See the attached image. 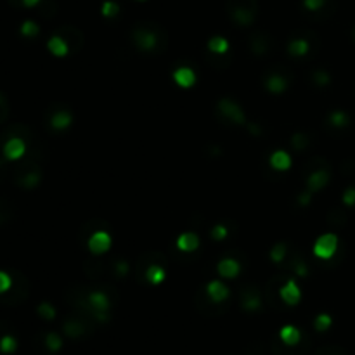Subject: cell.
<instances>
[{
  "mask_svg": "<svg viewBox=\"0 0 355 355\" xmlns=\"http://www.w3.org/2000/svg\"><path fill=\"white\" fill-rule=\"evenodd\" d=\"M336 248H338V237H336L335 234L328 233V234H322L316 241V244H314V253H316V256H319V258L328 260L336 253Z\"/></svg>",
  "mask_w": 355,
  "mask_h": 355,
  "instance_id": "obj_1",
  "label": "cell"
},
{
  "mask_svg": "<svg viewBox=\"0 0 355 355\" xmlns=\"http://www.w3.org/2000/svg\"><path fill=\"white\" fill-rule=\"evenodd\" d=\"M89 305L90 309H94V312H96L97 319H101V321H106V310L110 309V298H108L104 293L101 291H94L89 295Z\"/></svg>",
  "mask_w": 355,
  "mask_h": 355,
  "instance_id": "obj_2",
  "label": "cell"
},
{
  "mask_svg": "<svg viewBox=\"0 0 355 355\" xmlns=\"http://www.w3.org/2000/svg\"><path fill=\"white\" fill-rule=\"evenodd\" d=\"M89 248L96 255H103L111 248V236L104 231H97L89 239Z\"/></svg>",
  "mask_w": 355,
  "mask_h": 355,
  "instance_id": "obj_3",
  "label": "cell"
},
{
  "mask_svg": "<svg viewBox=\"0 0 355 355\" xmlns=\"http://www.w3.org/2000/svg\"><path fill=\"white\" fill-rule=\"evenodd\" d=\"M24 153H26V144H24V140L19 139V137H12V139L7 140L5 146H3V156L9 159V161H16V159H19Z\"/></svg>",
  "mask_w": 355,
  "mask_h": 355,
  "instance_id": "obj_4",
  "label": "cell"
},
{
  "mask_svg": "<svg viewBox=\"0 0 355 355\" xmlns=\"http://www.w3.org/2000/svg\"><path fill=\"white\" fill-rule=\"evenodd\" d=\"M219 108H220V113H222L224 117L229 118L231 121L239 123V125L244 123V113H242V110L236 103H233V101H229V99H224L219 103Z\"/></svg>",
  "mask_w": 355,
  "mask_h": 355,
  "instance_id": "obj_5",
  "label": "cell"
},
{
  "mask_svg": "<svg viewBox=\"0 0 355 355\" xmlns=\"http://www.w3.org/2000/svg\"><path fill=\"white\" fill-rule=\"evenodd\" d=\"M279 295H281L282 302H286L288 305H296V303L300 302V298H302V293H300V288L296 286V282L293 281V279H289V281H286V284L281 288V291H279Z\"/></svg>",
  "mask_w": 355,
  "mask_h": 355,
  "instance_id": "obj_6",
  "label": "cell"
},
{
  "mask_svg": "<svg viewBox=\"0 0 355 355\" xmlns=\"http://www.w3.org/2000/svg\"><path fill=\"white\" fill-rule=\"evenodd\" d=\"M206 291H208V296L215 303L224 302V300L229 296V289H227V286L220 281H212L208 286H206Z\"/></svg>",
  "mask_w": 355,
  "mask_h": 355,
  "instance_id": "obj_7",
  "label": "cell"
},
{
  "mask_svg": "<svg viewBox=\"0 0 355 355\" xmlns=\"http://www.w3.org/2000/svg\"><path fill=\"white\" fill-rule=\"evenodd\" d=\"M329 180V173L326 170H317L312 175L307 179V187H309V193H314V191H321L322 187L328 184Z\"/></svg>",
  "mask_w": 355,
  "mask_h": 355,
  "instance_id": "obj_8",
  "label": "cell"
},
{
  "mask_svg": "<svg viewBox=\"0 0 355 355\" xmlns=\"http://www.w3.org/2000/svg\"><path fill=\"white\" fill-rule=\"evenodd\" d=\"M173 80H175L177 85L187 89V87L194 85V82H196V73H194L193 70H189V68H179L177 71H173Z\"/></svg>",
  "mask_w": 355,
  "mask_h": 355,
  "instance_id": "obj_9",
  "label": "cell"
},
{
  "mask_svg": "<svg viewBox=\"0 0 355 355\" xmlns=\"http://www.w3.org/2000/svg\"><path fill=\"white\" fill-rule=\"evenodd\" d=\"M217 269H219L220 276L233 279V277H236L237 274H239L241 267H239V263L234 258H224V260H220V263H219V267H217Z\"/></svg>",
  "mask_w": 355,
  "mask_h": 355,
  "instance_id": "obj_10",
  "label": "cell"
},
{
  "mask_svg": "<svg viewBox=\"0 0 355 355\" xmlns=\"http://www.w3.org/2000/svg\"><path fill=\"white\" fill-rule=\"evenodd\" d=\"M177 246L182 251H194L199 246V237L194 233H184L177 239Z\"/></svg>",
  "mask_w": 355,
  "mask_h": 355,
  "instance_id": "obj_11",
  "label": "cell"
},
{
  "mask_svg": "<svg viewBox=\"0 0 355 355\" xmlns=\"http://www.w3.org/2000/svg\"><path fill=\"white\" fill-rule=\"evenodd\" d=\"M135 42L142 50H151V49H154L158 38H156V35L151 33V31L140 30V31H137V35H135Z\"/></svg>",
  "mask_w": 355,
  "mask_h": 355,
  "instance_id": "obj_12",
  "label": "cell"
},
{
  "mask_svg": "<svg viewBox=\"0 0 355 355\" xmlns=\"http://www.w3.org/2000/svg\"><path fill=\"white\" fill-rule=\"evenodd\" d=\"M47 47H49L50 52H52L54 56H57V57H63V56H66V54L70 52V47H68L66 40L57 37V35L47 42Z\"/></svg>",
  "mask_w": 355,
  "mask_h": 355,
  "instance_id": "obj_13",
  "label": "cell"
},
{
  "mask_svg": "<svg viewBox=\"0 0 355 355\" xmlns=\"http://www.w3.org/2000/svg\"><path fill=\"white\" fill-rule=\"evenodd\" d=\"M279 338H281L282 343H286V345H296V343L300 342V338H302V335H300V331L295 328V326H284V328L281 329V333H279Z\"/></svg>",
  "mask_w": 355,
  "mask_h": 355,
  "instance_id": "obj_14",
  "label": "cell"
},
{
  "mask_svg": "<svg viewBox=\"0 0 355 355\" xmlns=\"http://www.w3.org/2000/svg\"><path fill=\"white\" fill-rule=\"evenodd\" d=\"M270 166L276 170H288L291 166V158L286 151H276L270 156Z\"/></svg>",
  "mask_w": 355,
  "mask_h": 355,
  "instance_id": "obj_15",
  "label": "cell"
},
{
  "mask_svg": "<svg viewBox=\"0 0 355 355\" xmlns=\"http://www.w3.org/2000/svg\"><path fill=\"white\" fill-rule=\"evenodd\" d=\"M71 119L73 118H71L70 113H66V111H59V113H56L52 117V119H50V125L57 130H63V128H66V126H70Z\"/></svg>",
  "mask_w": 355,
  "mask_h": 355,
  "instance_id": "obj_16",
  "label": "cell"
},
{
  "mask_svg": "<svg viewBox=\"0 0 355 355\" xmlns=\"http://www.w3.org/2000/svg\"><path fill=\"white\" fill-rule=\"evenodd\" d=\"M208 49L212 50L213 54H226L227 49H229V42L224 37H213L208 42Z\"/></svg>",
  "mask_w": 355,
  "mask_h": 355,
  "instance_id": "obj_17",
  "label": "cell"
},
{
  "mask_svg": "<svg viewBox=\"0 0 355 355\" xmlns=\"http://www.w3.org/2000/svg\"><path fill=\"white\" fill-rule=\"evenodd\" d=\"M146 279L151 284H159L161 281H165V270L159 265H151L149 269L146 270Z\"/></svg>",
  "mask_w": 355,
  "mask_h": 355,
  "instance_id": "obj_18",
  "label": "cell"
},
{
  "mask_svg": "<svg viewBox=\"0 0 355 355\" xmlns=\"http://www.w3.org/2000/svg\"><path fill=\"white\" fill-rule=\"evenodd\" d=\"M267 89L274 94H281L286 89V80L279 75H272V77L267 78Z\"/></svg>",
  "mask_w": 355,
  "mask_h": 355,
  "instance_id": "obj_19",
  "label": "cell"
},
{
  "mask_svg": "<svg viewBox=\"0 0 355 355\" xmlns=\"http://www.w3.org/2000/svg\"><path fill=\"white\" fill-rule=\"evenodd\" d=\"M289 52H291L293 56H305V54L309 52V43L302 38L293 40V42L289 43Z\"/></svg>",
  "mask_w": 355,
  "mask_h": 355,
  "instance_id": "obj_20",
  "label": "cell"
},
{
  "mask_svg": "<svg viewBox=\"0 0 355 355\" xmlns=\"http://www.w3.org/2000/svg\"><path fill=\"white\" fill-rule=\"evenodd\" d=\"M16 347H17V342L12 336H3V338L0 340V350H2L3 354H12L14 350H16Z\"/></svg>",
  "mask_w": 355,
  "mask_h": 355,
  "instance_id": "obj_21",
  "label": "cell"
},
{
  "mask_svg": "<svg viewBox=\"0 0 355 355\" xmlns=\"http://www.w3.org/2000/svg\"><path fill=\"white\" fill-rule=\"evenodd\" d=\"M38 24L33 23V21H24L23 24H21V33L24 35V37H35V35H38Z\"/></svg>",
  "mask_w": 355,
  "mask_h": 355,
  "instance_id": "obj_22",
  "label": "cell"
},
{
  "mask_svg": "<svg viewBox=\"0 0 355 355\" xmlns=\"http://www.w3.org/2000/svg\"><path fill=\"white\" fill-rule=\"evenodd\" d=\"M45 343H47V347H49V350H52V352H57V350L63 347V342H61V338L56 335V333H50V335H47Z\"/></svg>",
  "mask_w": 355,
  "mask_h": 355,
  "instance_id": "obj_23",
  "label": "cell"
},
{
  "mask_svg": "<svg viewBox=\"0 0 355 355\" xmlns=\"http://www.w3.org/2000/svg\"><path fill=\"white\" fill-rule=\"evenodd\" d=\"M314 326H316V329H319V331H326V329L331 326V317H329L328 314H321V316L316 317Z\"/></svg>",
  "mask_w": 355,
  "mask_h": 355,
  "instance_id": "obj_24",
  "label": "cell"
},
{
  "mask_svg": "<svg viewBox=\"0 0 355 355\" xmlns=\"http://www.w3.org/2000/svg\"><path fill=\"white\" fill-rule=\"evenodd\" d=\"M38 314L42 316L43 319H54L56 317V309H54L50 303H42V305L38 307Z\"/></svg>",
  "mask_w": 355,
  "mask_h": 355,
  "instance_id": "obj_25",
  "label": "cell"
},
{
  "mask_svg": "<svg viewBox=\"0 0 355 355\" xmlns=\"http://www.w3.org/2000/svg\"><path fill=\"white\" fill-rule=\"evenodd\" d=\"M10 286H12V279L7 272H3V270H0V295L5 291H9Z\"/></svg>",
  "mask_w": 355,
  "mask_h": 355,
  "instance_id": "obj_26",
  "label": "cell"
},
{
  "mask_svg": "<svg viewBox=\"0 0 355 355\" xmlns=\"http://www.w3.org/2000/svg\"><path fill=\"white\" fill-rule=\"evenodd\" d=\"M118 10H119V7L115 2H104L103 3V16L113 17V16H117L118 14Z\"/></svg>",
  "mask_w": 355,
  "mask_h": 355,
  "instance_id": "obj_27",
  "label": "cell"
},
{
  "mask_svg": "<svg viewBox=\"0 0 355 355\" xmlns=\"http://www.w3.org/2000/svg\"><path fill=\"white\" fill-rule=\"evenodd\" d=\"M284 255H286V246L284 244H276L272 249V253H270V256H272L274 262H282L284 260Z\"/></svg>",
  "mask_w": 355,
  "mask_h": 355,
  "instance_id": "obj_28",
  "label": "cell"
},
{
  "mask_svg": "<svg viewBox=\"0 0 355 355\" xmlns=\"http://www.w3.org/2000/svg\"><path fill=\"white\" fill-rule=\"evenodd\" d=\"M331 123L333 125H336V126H343V125H347L349 123V117H347L345 113H333L331 115Z\"/></svg>",
  "mask_w": 355,
  "mask_h": 355,
  "instance_id": "obj_29",
  "label": "cell"
},
{
  "mask_svg": "<svg viewBox=\"0 0 355 355\" xmlns=\"http://www.w3.org/2000/svg\"><path fill=\"white\" fill-rule=\"evenodd\" d=\"M38 182H40V173H37V172H35V173H28V175L23 179V184L26 187H35Z\"/></svg>",
  "mask_w": 355,
  "mask_h": 355,
  "instance_id": "obj_30",
  "label": "cell"
},
{
  "mask_svg": "<svg viewBox=\"0 0 355 355\" xmlns=\"http://www.w3.org/2000/svg\"><path fill=\"white\" fill-rule=\"evenodd\" d=\"M64 329H66V333L70 336L82 335V324H77V322H68V324L64 326Z\"/></svg>",
  "mask_w": 355,
  "mask_h": 355,
  "instance_id": "obj_31",
  "label": "cell"
},
{
  "mask_svg": "<svg viewBox=\"0 0 355 355\" xmlns=\"http://www.w3.org/2000/svg\"><path fill=\"white\" fill-rule=\"evenodd\" d=\"M227 236V229L224 226H217V227H213V231H212V237L213 239H217V241H220V239H224Z\"/></svg>",
  "mask_w": 355,
  "mask_h": 355,
  "instance_id": "obj_32",
  "label": "cell"
},
{
  "mask_svg": "<svg viewBox=\"0 0 355 355\" xmlns=\"http://www.w3.org/2000/svg\"><path fill=\"white\" fill-rule=\"evenodd\" d=\"M343 203L349 206H354L355 205V189L354 187H350V189L345 191V194H343Z\"/></svg>",
  "mask_w": 355,
  "mask_h": 355,
  "instance_id": "obj_33",
  "label": "cell"
},
{
  "mask_svg": "<svg viewBox=\"0 0 355 355\" xmlns=\"http://www.w3.org/2000/svg\"><path fill=\"white\" fill-rule=\"evenodd\" d=\"M303 5L309 10H317L324 5V0H303Z\"/></svg>",
  "mask_w": 355,
  "mask_h": 355,
  "instance_id": "obj_34",
  "label": "cell"
},
{
  "mask_svg": "<svg viewBox=\"0 0 355 355\" xmlns=\"http://www.w3.org/2000/svg\"><path fill=\"white\" fill-rule=\"evenodd\" d=\"M38 2H40V0H23V3H24L26 7H35Z\"/></svg>",
  "mask_w": 355,
  "mask_h": 355,
  "instance_id": "obj_35",
  "label": "cell"
},
{
  "mask_svg": "<svg viewBox=\"0 0 355 355\" xmlns=\"http://www.w3.org/2000/svg\"><path fill=\"white\" fill-rule=\"evenodd\" d=\"M0 103H2V96H0Z\"/></svg>",
  "mask_w": 355,
  "mask_h": 355,
  "instance_id": "obj_36",
  "label": "cell"
}]
</instances>
